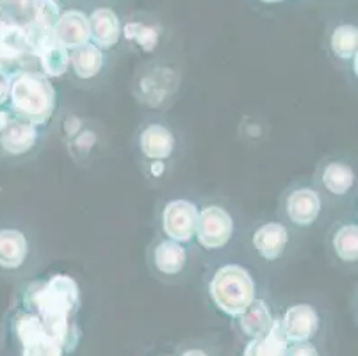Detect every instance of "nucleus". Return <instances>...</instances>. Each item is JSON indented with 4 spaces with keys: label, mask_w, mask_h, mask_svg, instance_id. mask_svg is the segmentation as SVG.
Instances as JSON below:
<instances>
[{
    "label": "nucleus",
    "mask_w": 358,
    "mask_h": 356,
    "mask_svg": "<svg viewBox=\"0 0 358 356\" xmlns=\"http://www.w3.org/2000/svg\"><path fill=\"white\" fill-rule=\"evenodd\" d=\"M25 303L43 322L52 339L70 351L75 342L70 318L80 306V289L68 274H54L47 282L32 283L25 292Z\"/></svg>",
    "instance_id": "f257e3e1"
},
{
    "label": "nucleus",
    "mask_w": 358,
    "mask_h": 356,
    "mask_svg": "<svg viewBox=\"0 0 358 356\" xmlns=\"http://www.w3.org/2000/svg\"><path fill=\"white\" fill-rule=\"evenodd\" d=\"M9 109L24 122L41 127L48 123L57 106L52 80L40 70H29L11 78Z\"/></svg>",
    "instance_id": "f03ea898"
},
{
    "label": "nucleus",
    "mask_w": 358,
    "mask_h": 356,
    "mask_svg": "<svg viewBox=\"0 0 358 356\" xmlns=\"http://www.w3.org/2000/svg\"><path fill=\"white\" fill-rule=\"evenodd\" d=\"M209 294L221 312L237 319L255 299V282L244 267L229 264L214 273Z\"/></svg>",
    "instance_id": "7ed1b4c3"
},
{
    "label": "nucleus",
    "mask_w": 358,
    "mask_h": 356,
    "mask_svg": "<svg viewBox=\"0 0 358 356\" xmlns=\"http://www.w3.org/2000/svg\"><path fill=\"white\" fill-rule=\"evenodd\" d=\"M15 333L24 349L22 356H63V346L48 335L36 313H20L15 319Z\"/></svg>",
    "instance_id": "20e7f679"
},
{
    "label": "nucleus",
    "mask_w": 358,
    "mask_h": 356,
    "mask_svg": "<svg viewBox=\"0 0 358 356\" xmlns=\"http://www.w3.org/2000/svg\"><path fill=\"white\" fill-rule=\"evenodd\" d=\"M234 235V220L220 205H207L198 211L194 239L205 250H221L230 243Z\"/></svg>",
    "instance_id": "39448f33"
},
{
    "label": "nucleus",
    "mask_w": 358,
    "mask_h": 356,
    "mask_svg": "<svg viewBox=\"0 0 358 356\" xmlns=\"http://www.w3.org/2000/svg\"><path fill=\"white\" fill-rule=\"evenodd\" d=\"M198 223V207L193 201L171 200L164 205L161 214V227L166 239L185 244L194 239Z\"/></svg>",
    "instance_id": "423d86ee"
},
{
    "label": "nucleus",
    "mask_w": 358,
    "mask_h": 356,
    "mask_svg": "<svg viewBox=\"0 0 358 356\" xmlns=\"http://www.w3.org/2000/svg\"><path fill=\"white\" fill-rule=\"evenodd\" d=\"M282 329L289 344L308 342L319 329V315L315 308L307 303L289 306L284 319H280Z\"/></svg>",
    "instance_id": "0eeeda50"
},
{
    "label": "nucleus",
    "mask_w": 358,
    "mask_h": 356,
    "mask_svg": "<svg viewBox=\"0 0 358 356\" xmlns=\"http://www.w3.org/2000/svg\"><path fill=\"white\" fill-rule=\"evenodd\" d=\"M138 146L146 161H168L173 155L177 139L169 127L162 123H148L139 132Z\"/></svg>",
    "instance_id": "6e6552de"
},
{
    "label": "nucleus",
    "mask_w": 358,
    "mask_h": 356,
    "mask_svg": "<svg viewBox=\"0 0 358 356\" xmlns=\"http://www.w3.org/2000/svg\"><path fill=\"white\" fill-rule=\"evenodd\" d=\"M38 141H40V127L15 116L8 129L0 132V152L9 157H22L34 150Z\"/></svg>",
    "instance_id": "1a4fd4ad"
},
{
    "label": "nucleus",
    "mask_w": 358,
    "mask_h": 356,
    "mask_svg": "<svg viewBox=\"0 0 358 356\" xmlns=\"http://www.w3.org/2000/svg\"><path fill=\"white\" fill-rule=\"evenodd\" d=\"M323 208L321 196L312 187L294 189L285 200V212L292 225L296 227H310L317 221Z\"/></svg>",
    "instance_id": "9d476101"
},
{
    "label": "nucleus",
    "mask_w": 358,
    "mask_h": 356,
    "mask_svg": "<svg viewBox=\"0 0 358 356\" xmlns=\"http://www.w3.org/2000/svg\"><path fill=\"white\" fill-rule=\"evenodd\" d=\"M252 244L260 259L275 262L285 253L289 244V230L278 221L264 223L253 232Z\"/></svg>",
    "instance_id": "9b49d317"
},
{
    "label": "nucleus",
    "mask_w": 358,
    "mask_h": 356,
    "mask_svg": "<svg viewBox=\"0 0 358 356\" xmlns=\"http://www.w3.org/2000/svg\"><path fill=\"white\" fill-rule=\"evenodd\" d=\"M52 32H54L55 41H59L68 50H75V48L83 47L91 41L87 15H84L79 9L64 11L57 20V24L54 25Z\"/></svg>",
    "instance_id": "f8f14e48"
},
{
    "label": "nucleus",
    "mask_w": 358,
    "mask_h": 356,
    "mask_svg": "<svg viewBox=\"0 0 358 356\" xmlns=\"http://www.w3.org/2000/svg\"><path fill=\"white\" fill-rule=\"evenodd\" d=\"M91 43L99 48H113L122 38V20L113 9L99 8L87 16Z\"/></svg>",
    "instance_id": "ddd939ff"
},
{
    "label": "nucleus",
    "mask_w": 358,
    "mask_h": 356,
    "mask_svg": "<svg viewBox=\"0 0 358 356\" xmlns=\"http://www.w3.org/2000/svg\"><path fill=\"white\" fill-rule=\"evenodd\" d=\"M29 257V241L24 232L0 228V269L18 271Z\"/></svg>",
    "instance_id": "4468645a"
},
{
    "label": "nucleus",
    "mask_w": 358,
    "mask_h": 356,
    "mask_svg": "<svg viewBox=\"0 0 358 356\" xmlns=\"http://www.w3.org/2000/svg\"><path fill=\"white\" fill-rule=\"evenodd\" d=\"M152 264L162 276H177L187 264V250L177 241L162 239L154 246Z\"/></svg>",
    "instance_id": "2eb2a0df"
},
{
    "label": "nucleus",
    "mask_w": 358,
    "mask_h": 356,
    "mask_svg": "<svg viewBox=\"0 0 358 356\" xmlns=\"http://www.w3.org/2000/svg\"><path fill=\"white\" fill-rule=\"evenodd\" d=\"M103 64H106L103 50L91 41L75 50H70V68L83 80L99 77L100 71L103 70Z\"/></svg>",
    "instance_id": "dca6fc26"
},
{
    "label": "nucleus",
    "mask_w": 358,
    "mask_h": 356,
    "mask_svg": "<svg viewBox=\"0 0 358 356\" xmlns=\"http://www.w3.org/2000/svg\"><path fill=\"white\" fill-rule=\"evenodd\" d=\"M287 346L289 342L282 329V322L280 319H275L262 337L250 341L244 349V356H285Z\"/></svg>",
    "instance_id": "f3484780"
},
{
    "label": "nucleus",
    "mask_w": 358,
    "mask_h": 356,
    "mask_svg": "<svg viewBox=\"0 0 358 356\" xmlns=\"http://www.w3.org/2000/svg\"><path fill=\"white\" fill-rule=\"evenodd\" d=\"M36 59L40 63V71L48 78H59L70 70V50L55 41V38L36 54Z\"/></svg>",
    "instance_id": "a211bd4d"
},
{
    "label": "nucleus",
    "mask_w": 358,
    "mask_h": 356,
    "mask_svg": "<svg viewBox=\"0 0 358 356\" xmlns=\"http://www.w3.org/2000/svg\"><path fill=\"white\" fill-rule=\"evenodd\" d=\"M355 180L357 176L353 168L346 162H328L321 171V184L334 196H346L355 187Z\"/></svg>",
    "instance_id": "6ab92c4d"
},
{
    "label": "nucleus",
    "mask_w": 358,
    "mask_h": 356,
    "mask_svg": "<svg viewBox=\"0 0 358 356\" xmlns=\"http://www.w3.org/2000/svg\"><path fill=\"white\" fill-rule=\"evenodd\" d=\"M241 332L250 339H259L262 337L264 333L268 332L271 326L273 318L269 312V306L262 299H253L252 305L241 313L239 318Z\"/></svg>",
    "instance_id": "aec40b11"
},
{
    "label": "nucleus",
    "mask_w": 358,
    "mask_h": 356,
    "mask_svg": "<svg viewBox=\"0 0 358 356\" xmlns=\"http://www.w3.org/2000/svg\"><path fill=\"white\" fill-rule=\"evenodd\" d=\"M24 54H27L24 25L0 20V59H15Z\"/></svg>",
    "instance_id": "412c9836"
},
{
    "label": "nucleus",
    "mask_w": 358,
    "mask_h": 356,
    "mask_svg": "<svg viewBox=\"0 0 358 356\" xmlns=\"http://www.w3.org/2000/svg\"><path fill=\"white\" fill-rule=\"evenodd\" d=\"M358 48V29L353 24H338L331 31L330 50L338 61H353Z\"/></svg>",
    "instance_id": "4be33fe9"
},
{
    "label": "nucleus",
    "mask_w": 358,
    "mask_h": 356,
    "mask_svg": "<svg viewBox=\"0 0 358 356\" xmlns=\"http://www.w3.org/2000/svg\"><path fill=\"white\" fill-rule=\"evenodd\" d=\"M331 248L338 260L355 264L358 260V227L357 223H346L335 230L331 237Z\"/></svg>",
    "instance_id": "5701e85b"
},
{
    "label": "nucleus",
    "mask_w": 358,
    "mask_h": 356,
    "mask_svg": "<svg viewBox=\"0 0 358 356\" xmlns=\"http://www.w3.org/2000/svg\"><path fill=\"white\" fill-rule=\"evenodd\" d=\"M168 77H171V70H166V68H159V70H154L152 73L145 75L139 80V94H141L143 102L152 107L161 106L166 98L171 94L169 91H173L161 87V83Z\"/></svg>",
    "instance_id": "b1692460"
},
{
    "label": "nucleus",
    "mask_w": 358,
    "mask_h": 356,
    "mask_svg": "<svg viewBox=\"0 0 358 356\" xmlns=\"http://www.w3.org/2000/svg\"><path fill=\"white\" fill-rule=\"evenodd\" d=\"M122 36L143 52H154L159 45V31L143 22H127L122 25Z\"/></svg>",
    "instance_id": "393cba45"
},
{
    "label": "nucleus",
    "mask_w": 358,
    "mask_h": 356,
    "mask_svg": "<svg viewBox=\"0 0 358 356\" xmlns=\"http://www.w3.org/2000/svg\"><path fill=\"white\" fill-rule=\"evenodd\" d=\"M31 9L32 13H34L32 22L43 25L45 29H50V31L54 29V25L57 24L59 16L63 15L57 0H34Z\"/></svg>",
    "instance_id": "a878e982"
},
{
    "label": "nucleus",
    "mask_w": 358,
    "mask_h": 356,
    "mask_svg": "<svg viewBox=\"0 0 358 356\" xmlns=\"http://www.w3.org/2000/svg\"><path fill=\"white\" fill-rule=\"evenodd\" d=\"M96 137L95 134L90 132V130H83L80 129L79 132L73 134L71 136V148L75 150V152H90L91 148H93V145H95Z\"/></svg>",
    "instance_id": "bb28decb"
},
{
    "label": "nucleus",
    "mask_w": 358,
    "mask_h": 356,
    "mask_svg": "<svg viewBox=\"0 0 358 356\" xmlns=\"http://www.w3.org/2000/svg\"><path fill=\"white\" fill-rule=\"evenodd\" d=\"M285 356H319L317 349L308 342H294V344L287 346V351H285Z\"/></svg>",
    "instance_id": "cd10ccee"
},
{
    "label": "nucleus",
    "mask_w": 358,
    "mask_h": 356,
    "mask_svg": "<svg viewBox=\"0 0 358 356\" xmlns=\"http://www.w3.org/2000/svg\"><path fill=\"white\" fill-rule=\"evenodd\" d=\"M146 171H148V176H152V178H161V176L166 173V162L148 161V164H146Z\"/></svg>",
    "instance_id": "c85d7f7f"
},
{
    "label": "nucleus",
    "mask_w": 358,
    "mask_h": 356,
    "mask_svg": "<svg viewBox=\"0 0 358 356\" xmlns=\"http://www.w3.org/2000/svg\"><path fill=\"white\" fill-rule=\"evenodd\" d=\"M9 87H11V80L6 75L0 73V107H4L8 104Z\"/></svg>",
    "instance_id": "c756f323"
},
{
    "label": "nucleus",
    "mask_w": 358,
    "mask_h": 356,
    "mask_svg": "<svg viewBox=\"0 0 358 356\" xmlns=\"http://www.w3.org/2000/svg\"><path fill=\"white\" fill-rule=\"evenodd\" d=\"M13 120H15V114L11 113V109L0 107V132L8 129V125L13 122Z\"/></svg>",
    "instance_id": "7c9ffc66"
},
{
    "label": "nucleus",
    "mask_w": 358,
    "mask_h": 356,
    "mask_svg": "<svg viewBox=\"0 0 358 356\" xmlns=\"http://www.w3.org/2000/svg\"><path fill=\"white\" fill-rule=\"evenodd\" d=\"M2 4L8 6V8H15V9H31L32 2L34 0H0Z\"/></svg>",
    "instance_id": "2f4dec72"
},
{
    "label": "nucleus",
    "mask_w": 358,
    "mask_h": 356,
    "mask_svg": "<svg viewBox=\"0 0 358 356\" xmlns=\"http://www.w3.org/2000/svg\"><path fill=\"white\" fill-rule=\"evenodd\" d=\"M182 356H209L205 351L201 349H187V351L182 353Z\"/></svg>",
    "instance_id": "473e14b6"
},
{
    "label": "nucleus",
    "mask_w": 358,
    "mask_h": 356,
    "mask_svg": "<svg viewBox=\"0 0 358 356\" xmlns=\"http://www.w3.org/2000/svg\"><path fill=\"white\" fill-rule=\"evenodd\" d=\"M264 4H278V2H284V0H260Z\"/></svg>",
    "instance_id": "72a5a7b5"
}]
</instances>
